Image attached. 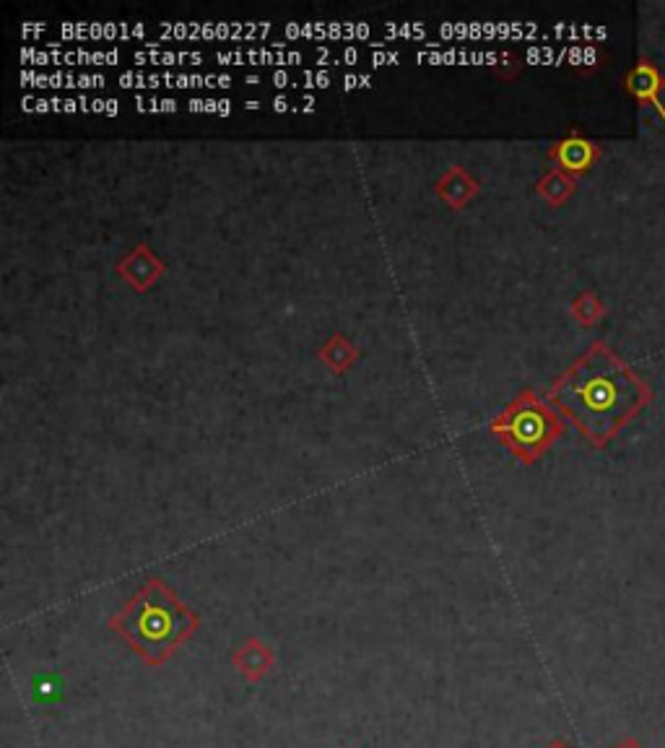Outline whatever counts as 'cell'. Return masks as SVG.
Here are the masks:
<instances>
[{
	"label": "cell",
	"instance_id": "cell-1",
	"mask_svg": "<svg viewBox=\"0 0 665 748\" xmlns=\"http://www.w3.org/2000/svg\"><path fill=\"white\" fill-rule=\"evenodd\" d=\"M548 395L592 447L609 445L653 403V388L603 340L592 344Z\"/></svg>",
	"mask_w": 665,
	"mask_h": 748
},
{
	"label": "cell",
	"instance_id": "cell-2",
	"mask_svg": "<svg viewBox=\"0 0 665 748\" xmlns=\"http://www.w3.org/2000/svg\"><path fill=\"white\" fill-rule=\"evenodd\" d=\"M200 618L188 609L175 590L162 580L143 582L138 593L118 614L110 616V629L131 645V650L159 668L180 650L185 639L196 634Z\"/></svg>",
	"mask_w": 665,
	"mask_h": 748
},
{
	"label": "cell",
	"instance_id": "cell-3",
	"mask_svg": "<svg viewBox=\"0 0 665 748\" xmlns=\"http://www.w3.org/2000/svg\"><path fill=\"white\" fill-rule=\"evenodd\" d=\"M562 418L535 393L520 395L495 422L497 437L528 466L539 460L562 437Z\"/></svg>",
	"mask_w": 665,
	"mask_h": 748
},
{
	"label": "cell",
	"instance_id": "cell-4",
	"mask_svg": "<svg viewBox=\"0 0 665 748\" xmlns=\"http://www.w3.org/2000/svg\"><path fill=\"white\" fill-rule=\"evenodd\" d=\"M159 30L169 37L188 40H247L274 30L261 21H162Z\"/></svg>",
	"mask_w": 665,
	"mask_h": 748
},
{
	"label": "cell",
	"instance_id": "cell-5",
	"mask_svg": "<svg viewBox=\"0 0 665 748\" xmlns=\"http://www.w3.org/2000/svg\"><path fill=\"white\" fill-rule=\"evenodd\" d=\"M120 87L123 89H156V87H169V89H229L232 87V76H185V74H120Z\"/></svg>",
	"mask_w": 665,
	"mask_h": 748
},
{
	"label": "cell",
	"instance_id": "cell-6",
	"mask_svg": "<svg viewBox=\"0 0 665 748\" xmlns=\"http://www.w3.org/2000/svg\"><path fill=\"white\" fill-rule=\"evenodd\" d=\"M624 89L629 97H634L638 102L653 107L665 123V104H663V91H665V78L661 68L650 60H640L629 74L624 76Z\"/></svg>",
	"mask_w": 665,
	"mask_h": 748
},
{
	"label": "cell",
	"instance_id": "cell-7",
	"mask_svg": "<svg viewBox=\"0 0 665 748\" xmlns=\"http://www.w3.org/2000/svg\"><path fill=\"white\" fill-rule=\"evenodd\" d=\"M232 666L237 668L240 676L247 683H261L270 671H274L276 655L263 639L253 637L232 652Z\"/></svg>",
	"mask_w": 665,
	"mask_h": 748
},
{
	"label": "cell",
	"instance_id": "cell-8",
	"mask_svg": "<svg viewBox=\"0 0 665 748\" xmlns=\"http://www.w3.org/2000/svg\"><path fill=\"white\" fill-rule=\"evenodd\" d=\"M289 37H333V40H367L372 30L364 21H312V24H289Z\"/></svg>",
	"mask_w": 665,
	"mask_h": 748
},
{
	"label": "cell",
	"instance_id": "cell-9",
	"mask_svg": "<svg viewBox=\"0 0 665 748\" xmlns=\"http://www.w3.org/2000/svg\"><path fill=\"white\" fill-rule=\"evenodd\" d=\"M221 66H299L304 55L299 49H232V53H217L213 55Z\"/></svg>",
	"mask_w": 665,
	"mask_h": 748
},
{
	"label": "cell",
	"instance_id": "cell-10",
	"mask_svg": "<svg viewBox=\"0 0 665 748\" xmlns=\"http://www.w3.org/2000/svg\"><path fill=\"white\" fill-rule=\"evenodd\" d=\"M554 161L559 164L564 172H585L598 159V146L583 135H569L554 146Z\"/></svg>",
	"mask_w": 665,
	"mask_h": 748
},
{
	"label": "cell",
	"instance_id": "cell-11",
	"mask_svg": "<svg viewBox=\"0 0 665 748\" xmlns=\"http://www.w3.org/2000/svg\"><path fill=\"white\" fill-rule=\"evenodd\" d=\"M21 87H37V89H99L107 87L104 76L95 74H37V70H21Z\"/></svg>",
	"mask_w": 665,
	"mask_h": 748
},
{
	"label": "cell",
	"instance_id": "cell-12",
	"mask_svg": "<svg viewBox=\"0 0 665 748\" xmlns=\"http://www.w3.org/2000/svg\"><path fill=\"white\" fill-rule=\"evenodd\" d=\"M419 63H434V66H450V63H461V66H489L499 60V53H474V49H424L417 55Z\"/></svg>",
	"mask_w": 665,
	"mask_h": 748
},
{
	"label": "cell",
	"instance_id": "cell-13",
	"mask_svg": "<svg viewBox=\"0 0 665 748\" xmlns=\"http://www.w3.org/2000/svg\"><path fill=\"white\" fill-rule=\"evenodd\" d=\"M270 83L278 89H284V87H302V89H312V87H318V89H325V87H331L333 83V76L328 74V70H302L299 76H291V74H286V70H276L274 76H270Z\"/></svg>",
	"mask_w": 665,
	"mask_h": 748
},
{
	"label": "cell",
	"instance_id": "cell-14",
	"mask_svg": "<svg viewBox=\"0 0 665 748\" xmlns=\"http://www.w3.org/2000/svg\"><path fill=\"white\" fill-rule=\"evenodd\" d=\"M135 63L146 66V63H154V66H180V63H203V53H171V49H141V53L133 55Z\"/></svg>",
	"mask_w": 665,
	"mask_h": 748
},
{
	"label": "cell",
	"instance_id": "cell-15",
	"mask_svg": "<svg viewBox=\"0 0 665 748\" xmlns=\"http://www.w3.org/2000/svg\"><path fill=\"white\" fill-rule=\"evenodd\" d=\"M539 190L548 203H564L572 196V190H575V182H572L569 177H564L562 172H552L543 177Z\"/></svg>",
	"mask_w": 665,
	"mask_h": 748
},
{
	"label": "cell",
	"instance_id": "cell-16",
	"mask_svg": "<svg viewBox=\"0 0 665 748\" xmlns=\"http://www.w3.org/2000/svg\"><path fill=\"white\" fill-rule=\"evenodd\" d=\"M572 315L580 320L583 325H592L603 317V304H600V299L596 294L585 291V294L577 297L575 304H572Z\"/></svg>",
	"mask_w": 665,
	"mask_h": 748
},
{
	"label": "cell",
	"instance_id": "cell-17",
	"mask_svg": "<svg viewBox=\"0 0 665 748\" xmlns=\"http://www.w3.org/2000/svg\"><path fill=\"white\" fill-rule=\"evenodd\" d=\"M385 32L396 34V37H419V40L426 37V26L421 24V21H409V24H392V21H388V24H385Z\"/></svg>",
	"mask_w": 665,
	"mask_h": 748
},
{
	"label": "cell",
	"instance_id": "cell-18",
	"mask_svg": "<svg viewBox=\"0 0 665 748\" xmlns=\"http://www.w3.org/2000/svg\"><path fill=\"white\" fill-rule=\"evenodd\" d=\"M135 110L138 112H177L175 99H143L135 97Z\"/></svg>",
	"mask_w": 665,
	"mask_h": 748
},
{
	"label": "cell",
	"instance_id": "cell-19",
	"mask_svg": "<svg viewBox=\"0 0 665 748\" xmlns=\"http://www.w3.org/2000/svg\"><path fill=\"white\" fill-rule=\"evenodd\" d=\"M188 110L190 112H211V115H219L221 99H190Z\"/></svg>",
	"mask_w": 665,
	"mask_h": 748
},
{
	"label": "cell",
	"instance_id": "cell-20",
	"mask_svg": "<svg viewBox=\"0 0 665 748\" xmlns=\"http://www.w3.org/2000/svg\"><path fill=\"white\" fill-rule=\"evenodd\" d=\"M359 87H372V78L369 76H356V74H348L343 76V89L352 91V89H359Z\"/></svg>",
	"mask_w": 665,
	"mask_h": 748
},
{
	"label": "cell",
	"instance_id": "cell-21",
	"mask_svg": "<svg viewBox=\"0 0 665 748\" xmlns=\"http://www.w3.org/2000/svg\"><path fill=\"white\" fill-rule=\"evenodd\" d=\"M372 63H375V66H390V63H396V66H398L400 55L398 53H385V49H375V53H372Z\"/></svg>",
	"mask_w": 665,
	"mask_h": 748
},
{
	"label": "cell",
	"instance_id": "cell-22",
	"mask_svg": "<svg viewBox=\"0 0 665 748\" xmlns=\"http://www.w3.org/2000/svg\"><path fill=\"white\" fill-rule=\"evenodd\" d=\"M613 748H645V746H642V740H640V738L629 736V738H621V740H619V744H617V746H613Z\"/></svg>",
	"mask_w": 665,
	"mask_h": 748
},
{
	"label": "cell",
	"instance_id": "cell-23",
	"mask_svg": "<svg viewBox=\"0 0 665 748\" xmlns=\"http://www.w3.org/2000/svg\"><path fill=\"white\" fill-rule=\"evenodd\" d=\"M270 107H274V110H276V112H286V110H295V107H291V102H289V99H286V97H276V99H274V104H270Z\"/></svg>",
	"mask_w": 665,
	"mask_h": 748
},
{
	"label": "cell",
	"instance_id": "cell-24",
	"mask_svg": "<svg viewBox=\"0 0 665 748\" xmlns=\"http://www.w3.org/2000/svg\"><path fill=\"white\" fill-rule=\"evenodd\" d=\"M118 104H120L118 99H107V104H104V115H110V118L118 115V112H120V107H118Z\"/></svg>",
	"mask_w": 665,
	"mask_h": 748
},
{
	"label": "cell",
	"instance_id": "cell-25",
	"mask_svg": "<svg viewBox=\"0 0 665 748\" xmlns=\"http://www.w3.org/2000/svg\"><path fill=\"white\" fill-rule=\"evenodd\" d=\"M47 24H24L21 26V34H32V32H45Z\"/></svg>",
	"mask_w": 665,
	"mask_h": 748
},
{
	"label": "cell",
	"instance_id": "cell-26",
	"mask_svg": "<svg viewBox=\"0 0 665 748\" xmlns=\"http://www.w3.org/2000/svg\"><path fill=\"white\" fill-rule=\"evenodd\" d=\"M546 748H575V746L567 744V740H562V738H554V740H548Z\"/></svg>",
	"mask_w": 665,
	"mask_h": 748
},
{
	"label": "cell",
	"instance_id": "cell-27",
	"mask_svg": "<svg viewBox=\"0 0 665 748\" xmlns=\"http://www.w3.org/2000/svg\"><path fill=\"white\" fill-rule=\"evenodd\" d=\"M107 99H91V112H104Z\"/></svg>",
	"mask_w": 665,
	"mask_h": 748
},
{
	"label": "cell",
	"instance_id": "cell-28",
	"mask_svg": "<svg viewBox=\"0 0 665 748\" xmlns=\"http://www.w3.org/2000/svg\"><path fill=\"white\" fill-rule=\"evenodd\" d=\"M245 107H247V110H257V107H261V102H247Z\"/></svg>",
	"mask_w": 665,
	"mask_h": 748
}]
</instances>
